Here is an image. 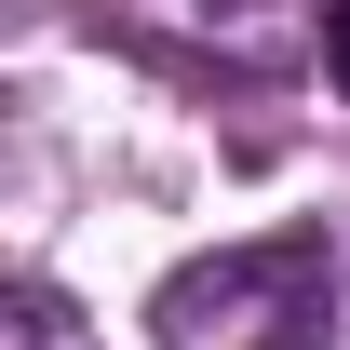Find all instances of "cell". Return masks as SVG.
Segmentation results:
<instances>
[{
	"instance_id": "obj_2",
	"label": "cell",
	"mask_w": 350,
	"mask_h": 350,
	"mask_svg": "<svg viewBox=\"0 0 350 350\" xmlns=\"http://www.w3.org/2000/svg\"><path fill=\"white\" fill-rule=\"evenodd\" d=\"M0 350H94V323L54 297V283H14V297H0Z\"/></svg>"
},
{
	"instance_id": "obj_3",
	"label": "cell",
	"mask_w": 350,
	"mask_h": 350,
	"mask_svg": "<svg viewBox=\"0 0 350 350\" xmlns=\"http://www.w3.org/2000/svg\"><path fill=\"white\" fill-rule=\"evenodd\" d=\"M323 81L350 94V0H323Z\"/></svg>"
},
{
	"instance_id": "obj_1",
	"label": "cell",
	"mask_w": 350,
	"mask_h": 350,
	"mask_svg": "<svg viewBox=\"0 0 350 350\" xmlns=\"http://www.w3.org/2000/svg\"><path fill=\"white\" fill-rule=\"evenodd\" d=\"M229 350H337V269H323V243H243V256L216 269H175L162 283V350L216 337Z\"/></svg>"
}]
</instances>
